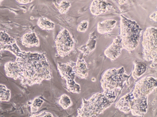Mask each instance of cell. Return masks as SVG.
<instances>
[{"label":"cell","mask_w":157,"mask_h":117,"mask_svg":"<svg viewBox=\"0 0 157 117\" xmlns=\"http://www.w3.org/2000/svg\"><path fill=\"white\" fill-rule=\"evenodd\" d=\"M14 62L4 65L6 75L15 80L19 79L23 85L40 84L52 78L49 63L44 53L19 50L15 55Z\"/></svg>","instance_id":"obj_1"},{"label":"cell","mask_w":157,"mask_h":117,"mask_svg":"<svg viewBox=\"0 0 157 117\" xmlns=\"http://www.w3.org/2000/svg\"><path fill=\"white\" fill-rule=\"evenodd\" d=\"M121 91H103L93 95L86 100L83 98L77 117H97L113 103Z\"/></svg>","instance_id":"obj_2"},{"label":"cell","mask_w":157,"mask_h":117,"mask_svg":"<svg viewBox=\"0 0 157 117\" xmlns=\"http://www.w3.org/2000/svg\"><path fill=\"white\" fill-rule=\"evenodd\" d=\"M120 18V36L123 48L130 53L138 47L143 29L136 21L122 15Z\"/></svg>","instance_id":"obj_3"},{"label":"cell","mask_w":157,"mask_h":117,"mask_svg":"<svg viewBox=\"0 0 157 117\" xmlns=\"http://www.w3.org/2000/svg\"><path fill=\"white\" fill-rule=\"evenodd\" d=\"M130 76L122 66L106 70L103 74L100 82L103 91H121Z\"/></svg>","instance_id":"obj_4"},{"label":"cell","mask_w":157,"mask_h":117,"mask_svg":"<svg viewBox=\"0 0 157 117\" xmlns=\"http://www.w3.org/2000/svg\"><path fill=\"white\" fill-rule=\"evenodd\" d=\"M147 98H135L132 93H129L119 99L115 107L124 113L130 112L134 116H143L147 111Z\"/></svg>","instance_id":"obj_5"},{"label":"cell","mask_w":157,"mask_h":117,"mask_svg":"<svg viewBox=\"0 0 157 117\" xmlns=\"http://www.w3.org/2000/svg\"><path fill=\"white\" fill-rule=\"evenodd\" d=\"M157 28L154 27H147L144 32L141 44L143 58L147 61H152L157 64Z\"/></svg>","instance_id":"obj_6"},{"label":"cell","mask_w":157,"mask_h":117,"mask_svg":"<svg viewBox=\"0 0 157 117\" xmlns=\"http://www.w3.org/2000/svg\"><path fill=\"white\" fill-rule=\"evenodd\" d=\"M75 62L71 61L66 63H57V69L62 79L66 81L67 87L70 92L80 93L81 87L75 81L76 76L74 67Z\"/></svg>","instance_id":"obj_7"},{"label":"cell","mask_w":157,"mask_h":117,"mask_svg":"<svg viewBox=\"0 0 157 117\" xmlns=\"http://www.w3.org/2000/svg\"><path fill=\"white\" fill-rule=\"evenodd\" d=\"M55 43L57 54L62 58L68 55L73 50L75 46L74 40L72 35L65 28L59 31Z\"/></svg>","instance_id":"obj_8"},{"label":"cell","mask_w":157,"mask_h":117,"mask_svg":"<svg viewBox=\"0 0 157 117\" xmlns=\"http://www.w3.org/2000/svg\"><path fill=\"white\" fill-rule=\"evenodd\" d=\"M156 87V78L151 76H146L137 82L132 93L135 98L148 97Z\"/></svg>","instance_id":"obj_9"},{"label":"cell","mask_w":157,"mask_h":117,"mask_svg":"<svg viewBox=\"0 0 157 117\" xmlns=\"http://www.w3.org/2000/svg\"><path fill=\"white\" fill-rule=\"evenodd\" d=\"M20 50L15 38L6 31H0V51L6 50L14 55Z\"/></svg>","instance_id":"obj_10"},{"label":"cell","mask_w":157,"mask_h":117,"mask_svg":"<svg viewBox=\"0 0 157 117\" xmlns=\"http://www.w3.org/2000/svg\"><path fill=\"white\" fill-rule=\"evenodd\" d=\"M123 49L121 39L120 35H117L104 51V54L111 60L114 61L121 55Z\"/></svg>","instance_id":"obj_11"},{"label":"cell","mask_w":157,"mask_h":117,"mask_svg":"<svg viewBox=\"0 0 157 117\" xmlns=\"http://www.w3.org/2000/svg\"><path fill=\"white\" fill-rule=\"evenodd\" d=\"M113 7V5L106 0H93L90 10L92 15L98 16L109 12Z\"/></svg>","instance_id":"obj_12"},{"label":"cell","mask_w":157,"mask_h":117,"mask_svg":"<svg viewBox=\"0 0 157 117\" xmlns=\"http://www.w3.org/2000/svg\"><path fill=\"white\" fill-rule=\"evenodd\" d=\"M74 69L75 75L80 79H86L88 75L89 68L85 59L80 54L75 62Z\"/></svg>","instance_id":"obj_13"},{"label":"cell","mask_w":157,"mask_h":117,"mask_svg":"<svg viewBox=\"0 0 157 117\" xmlns=\"http://www.w3.org/2000/svg\"><path fill=\"white\" fill-rule=\"evenodd\" d=\"M21 42L23 46L28 48L38 47L40 45L39 39L34 31L28 32L23 34L21 37Z\"/></svg>","instance_id":"obj_14"},{"label":"cell","mask_w":157,"mask_h":117,"mask_svg":"<svg viewBox=\"0 0 157 117\" xmlns=\"http://www.w3.org/2000/svg\"><path fill=\"white\" fill-rule=\"evenodd\" d=\"M117 21L114 19H107L99 22L97 25V31L103 34L111 32L115 27Z\"/></svg>","instance_id":"obj_15"},{"label":"cell","mask_w":157,"mask_h":117,"mask_svg":"<svg viewBox=\"0 0 157 117\" xmlns=\"http://www.w3.org/2000/svg\"><path fill=\"white\" fill-rule=\"evenodd\" d=\"M134 64V68L132 74L133 78L136 80L145 73L147 66L144 63L141 62L136 61Z\"/></svg>","instance_id":"obj_16"},{"label":"cell","mask_w":157,"mask_h":117,"mask_svg":"<svg viewBox=\"0 0 157 117\" xmlns=\"http://www.w3.org/2000/svg\"><path fill=\"white\" fill-rule=\"evenodd\" d=\"M37 24L41 29L46 30H51L55 27V23L47 17H40L37 22Z\"/></svg>","instance_id":"obj_17"},{"label":"cell","mask_w":157,"mask_h":117,"mask_svg":"<svg viewBox=\"0 0 157 117\" xmlns=\"http://www.w3.org/2000/svg\"><path fill=\"white\" fill-rule=\"evenodd\" d=\"M89 37V39L84 45L81 46L78 48V50L81 51L83 56H87L89 53L91 52L95 48L96 44V40L94 39L93 41L92 38Z\"/></svg>","instance_id":"obj_18"},{"label":"cell","mask_w":157,"mask_h":117,"mask_svg":"<svg viewBox=\"0 0 157 117\" xmlns=\"http://www.w3.org/2000/svg\"><path fill=\"white\" fill-rule=\"evenodd\" d=\"M55 5L59 12L61 14L66 13L71 6L70 2L67 0H62L59 3Z\"/></svg>","instance_id":"obj_19"},{"label":"cell","mask_w":157,"mask_h":117,"mask_svg":"<svg viewBox=\"0 0 157 117\" xmlns=\"http://www.w3.org/2000/svg\"><path fill=\"white\" fill-rule=\"evenodd\" d=\"M11 97V92L6 86L0 83V101H8Z\"/></svg>","instance_id":"obj_20"},{"label":"cell","mask_w":157,"mask_h":117,"mask_svg":"<svg viewBox=\"0 0 157 117\" xmlns=\"http://www.w3.org/2000/svg\"><path fill=\"white\" fill-rule=\"evenodd\" d=\"M58 103L64 109H67L72 105V102L70 97L66 94H63L61 96Z\"/></svg>","instance_id":"obj_21"},{"label":"cell","mask_w":157,"mask_h":117,"mask_svg":"<svg viewBox=\"0 0 157 117\" xmlns=\"http://www.w3.org/2000/svg\"><path fill=\"white\" fill-rule=\"evenodd\" d=\"M44 102V101L40 97L35 98L30 104V110L32 113L37 112Z\"/></svg>","instance_id":"obj_22"},{"label":"cell","mask_w":157,"mask_h":117,"mask_svg":"<svg viewBox=\"0 0 157 117\" xmlns=\"http://www.w3.org/2000/svg\"><path fill=\"white\" fill-rule=\"evenodd\" d=\"M89 26V22L87 20H83L81 21L77 25L76 30L79 33H84L88 29Z\"/></svg>","instance_id":"obj_23"},{"label":"cell","mask_w":157,"mask_h":117,"mask_svg":"<svg viewBox=\"0 0 157 117\" xmlns=\"http://www.w3.org/2000/svg\"><path fill=\"white\" fill-rule=\"evenodd\" d=\"M30 116L40 117L45 116L53 117V116L51 113L44 111L40 112L37 114H33L32 115Z\"/></svg>","instance_id":"obj_24"},{"label":"cell","mask_w":157,"mask_h":117,"mask_svg":"<svg viewBox=\"0 0 157 117\" xmlns=\"http://www.w3.org/2000/svg\"><path fill=\"white\" fill-rule=\"evenodd\" d=\"M157 11L153 12L149 16V18L151 20L156 22L157 19Z\"/></svg>","instance_id":"obj_25"},{"label":"cell","mask_w":157,"mask_h":117,"mask_svg":"<svg viewBox=\"0 0 157 117\" xmlns=\"http://www.w3.org/2000/svg\"><path fill=\"white\" fill-rule=\"evenodd\" d=\"M15 1L19 4H25L31 3L33 0H15Z\"/></svg>","instance_id":"obj_26"},{"label":"cell","mask_w":157,"mask_h":117,"mask_svg":"<svg viewBox=\"0 0 157 117\" xmlns=\"http://www.w3.org/2000/svg\"><path fill=\"white\" fill-rule=\"evenodd\" d=\"M127 0H117L118 4L119 5H122L124 4Z\"/></svg>","instance_id":"obj_27"},{"label":"cell","mask_w":157,"mask_h":117,"mask_svg":"<svg viewBox=\"0 0 157 117\" xmlns=\"http://www.w3.org/2000/svg\"><path fill=\"white\" fill-rule=\"evenodd\" d=\"M4 0H0V2H3Z\"/></svg>","instance_id":"obj_28"}]
</instances>
